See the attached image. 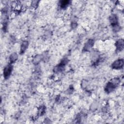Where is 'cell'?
<instances>
[{
	"label": "cell",
	"instance_id": "1",
	"mask_svg": "<svg viewBox=\"0 0 124 124\" xmlns=\"http://www.w3.org/2000/svg\"><path fill=\"white\" fill-rule=\"evenodd\" d=\"M120 80L119 78H114L108 81L105 87V91L107 93H110L113 92L116 87L119 84Z\"/></svg>",
	"mask_w": 124,
	"mask_h": 124
},
{
	"label": "cell",
	"instance_id": "2",
	"mask_svg": "<svg viewBox=\"0 0 124 124\" xmlns=\"http://www.w3.org/2000/svg\"><path fill=\"white\" fill-rule=\"evenodd\" d=\"M68 62V60L67 59V58H63L59 64L54 67L53 69L54 72L55 73H58L62 72L64 70L65 65L67 64Z\"/></svg>",
	"mask_w": 124,
	"mask_h": 124
},
{
	"label": "cell",
	"instance_id": "3",
	"mask_svg": "<svg viewBox=\"0 0 124 124\" xmlns=\"http://www.w3.org/2000/svg\"><path fill=\"white\" fill-rule=\"evenodd\" d=\"M124 66V60L123 59H118L111 64V67L114 69H121Z\"/></svg>",
	"mask_w": 124,
	"mask_h": 124
},
{
	"label": "cell",
	"instance_id": "4",
	"mask_svg": "<svg viewBox=\"0 0 124 124\" xmlns=\"http://www.w3.org/2000/svg\"><path fill=\"white\" fill-rule=\"evenodd\" d=\"M13 70V66L12 64H8L7 65L3 70V77L4 78H8L11 75Z\"/></svg>",
	"mask_w": 124,
	"mask_h": 124
},
{
	"label": "cell",
	"instance_id": "5",
	"mask_svg": "<svg viewBox=\"0 0 124 124\" xmlns=\"http://www.w3.org/2000/svg\"><path fill=\"white\" fill-rule=\"evenodd\" d=\"M94 41L93 39L88 40L85 44L83 50L84 51H88L90 50L94 45Z\"/></svg>",
	"mask_w": 124,
	"mask_h": 124
},
{
	"label": "cell",
	"instance_id": "6",
	"mask_svg": "<svg viewBox=\"0 0 124 124\" xmlns=\"http://www.w3.org/2000/svg\"><path fill=\"white\" fill-rule=\"evenodd\" d=\"M109 20L110 24L113 27L118 26V19L116 15L114 14L110 15L109 17Z\"/></svg>",
	"mask_w": 124,
	"mask_h": 124
},
{
	"label": "cell",
	"instance_id": "7",
	"mask_svg": "<svg viewBox=\"0 0 124 124\" xmlns=\"http://www.w3.org/2000/svg\"><path fill=\"white\" fill-rule=\"evenodd\" d=\"M116 50L117 52H120L122 51L124 47V42L123 39H119L115 43Z\"/></svg>",
	"mask_w": 124,
	"mask_h": 124
},
{
	"label": "cell",
	"instance_id": "8",
	"mask_svg": "<svg viewBox=\"0 0 124 124\" xmlns=\"http://www.w3.org/2000/svg\"><path fill=\"white\" fill-rule=\"evenodd\" d=\"M28 45H29V43L27 41H24L22 43L20 46V54L21 55L23 54L25 52L26 49L28 48Z\"/></svg>",
	"mask_w": 124,
	"mask_h": 124
},
{
	"label": "cell",
	"instance_id": "9",
	"mask_svg": "<svg viewBox=\"0 0 124 124\" xmlns=\"http://www.w3.org/2000/svg\"><path fill=\"white\" fill-rule=\"evenodd\" d=\"M43 59V56L41 54L36 55L32 60V62L34 64H38Z\"/></svg>",
	"mask_w": 124,
	"mask_h": 124
},
{
	"label": "cell",
	"instance_id": "10",
	"mask_svg": "<svg viewBox=\"0 0 124 124\" xmlns=\"http://www.w3.org/2000/svg\"><path fill=\"white\" fill-rule=\"evenodd\" d=\"M69 3H70L69 0H61L59 1V5L62 9H65L68 6V5L69 4Z\"/></svg>",
	"mask_w": 124,
	"mask_h": 124
},
{
	"label": "cell",
	"instance_id": "11",
	"mask_svg": "<svg viewBox=\"0 0 124 124\" xmlns=\"http://www.w3.org/2000/svg\"><path fill=\"white\" fill-rule=\"evenodd\" d=\"M17 58L18 55L16 53H13L10 55L9 57V61L11 63H14L17 60Z\"/></svg>",
	"mask_w": 124,
	"mask_h": 124
},
{
	"label": "cell",
	"instance_id": "12",
	"mask_svg": "<svg viewBox=\"0 0 124 124\" xmlns=\"http://www.w3.org/2000/svg\"><path fill=\"white\" fill-rule=\"evenodd\" d=\"M39 111H38V115L40 116H41L43 115L45 113L46 111V107L44 106L40 107L39 108Z\"/></svg>",
	"mask_w": 124,
	"mask_h": 124
},
{
	"label": "cell",
	"instance_id": "13",
	"mask_svg": "<svg viewBox=\"0 0 124 124\" xmlns=\"http://www.w3.org/2000/svg\"><path fill=\"white\" fill-rule=\"evenodd\" d=\"M39 1H32L31 3V6L33 8H37L38 6V3Z\"/></svg>",
	"mask_w": 124,
	"mask_h": 124
}]
</instances>
